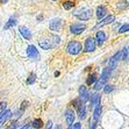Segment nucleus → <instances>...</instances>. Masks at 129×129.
I'll list each match as a JSON object with an SVG mask.
<instances>
[{
	"label": "nucleus",
	"mask_w": 129,
	"mask_h": 129,
	"mask_svg": "<svg viewBox=\"0 0 129 129\" xmlns=\"http://www.w3.org/2000/svg\"><path fill=\"white\" fill-rule=\"evenodd\" d=\"M27 105H28V102H23V104H22V107H21V111H23L24 108L27 107Z\"/></svg>",
	"instance_id": "29"
},
{
	"label": "nucleus",
	"mask_w": 129,
	"mask_h": 129,
	"mask_svg": "<svg viewBox=\"0 0 129 129\" xmlns=\"http://www.w3.org/2000/svg\"><path fill=\"white\" fill-rule=\"evenodd\" d=\"M114 90V86H112V85H106L105 86V92L106 93H109L112 91Z\"/></svg>",
	"instance_id": "27"
},
{
	"label": "nucleus",
	"mask_w": 129,
	"mask_h": 129,
	"mask_svg": "<svg viewBox=\"0 0 129 129\" xmlns=\"http://www.w3.org/2000/svg\"><path fill=\"white\" fill-rule=\"evenodd\" d=\"M100 114H101V105L100 104H98V105L95 106V109H94V113H93V123H92V126H91V128H95V124L96 122H98V120L100 119Z\"/></svg>",
	"instance_id": "7"
},
{
	"label": "nucleus",
	"mask_w": 129,
	"mask_h": 129,
	"mask_svg": "<svg viewBox=\"0 0 129 129\" xmlns=\"http://www.w3.org/2000/svg\"><path fill=\"white\" fill-rule=\"evenodd\" d=\"M47 128H51V122H50V121H49L48 124H47Z\"/></svg>",
	"instance_id": "31"
},
{
	"label": "nucleus",
	"mask_w": 129,
	"mask_h": 129,
	"mask_svg": "<svg viewBox=\"0 0 129 129\" xmlns=\"http://www.w3.org/2000/svg\"><path fill=\"white\" fill-rule=\"evenodd\" d=\"M75 16H77L81 21H87L92 16V11L90 8H83L80 11H77L75 13Z\"/></svg>",
	"instance_id": "3"
},
{
	"label": "nucleus",
	"mask_w": 129,
	"mask_h": 129,
	"mask_svg": "<svg viewBox=\"0 0 129 129\" xmlns=\"http://www.w3.org/2000/svg\"><path fill=\"white\" fill-rule=\"evenodd\" d=\"M128 30H129V23H124L122 27L119 29V33L123 34V33H126V31H128Z\"/></svg>",
	"instance_id": "22"
},
{
	"label": "nucleus",
	"mask_w": 129,
	"mask_h": 129,
	"mask_svg": "<svg viewBox=\"0 0 129 129\" xmlns=\"http://www.w3.org/2000/svg\"><path fill=\"white\" fill-rule=\"evenodd\" d=\"M99 100H100L99 94H98V93H94L93 95L91 96V101H90L91 107H95V106L99 104Z\"/></svg>",
	"instance_id": "18"
},
{
	"label": "nucleus",
	"mask_w": 129,
	"mask_h": 129,
	"mask_svg": "<svg viewBox=\"0 0 129 129\" xmlns=\"http://www.w3.org/2000/svg\"><path fill=\"white\" fill-rule=\"evenodd\" d=\"M15 127L18 128V122H14V123H13V124H12V126L9 127V128H15Z\"/></svg>",
	"instance_id": "30"
},
{
	"label": "nucleus",
	"mask_w": 129,
	"mask_h": 129,
	"mask_svg": "<svg viewBox=\"0 0 129 129\" xmlns=\"http://www.w3.org/2000/svg\"><path fill=\"white\" fill-rule=\"evenodd\" d=\"M73 105H77L76 107L78 108V116L79 119H85L86 116V108H85V105H84V101H81L80 99H76L73 100Z\"/></svg>",
	"instance_id": "4"
},
{
	"label": "nucleus",
	"mask_w": 129,
	"mask_h": 129,
	"mask_svg": "<svg viewBox=\"0 0 129 129\" xmlns=\"http://www.w3.org/2000/svg\"><path fill=\"white\" fill-rule=\"evenodd\" d=\"M20 30V34L22 35V37L26 40H30L31 39V33H30V30L28 29L27 27H24V26H21V27L19 28Z\"/></svg>",
	"instance_id": "13"
},
{
	"label": "nucleus",
	"mask_w": 129,
	"mask_h": 129,
	"mask_svg": "<svg viewBox=\"0 0 129 129\" xmlns=\"http://www.w3.org/2000/svg\"><path fill=\"white\" fill-rule=\"evenodd\" d=\"M111 71H112V69H109V68H106V69L102 70L101 76H100L99 80H98L95 84H94V90H95V91H99L100 88H102V87L105 86L106 81L108 80L109 76H111Z\"/></svg>",
	"instance_id": "1"
},
{
	"label": "nucleus",
	"mask_w": 129,
	"mask_h": 129,
	"mask_svg": "<svg viewBox=\"0 0 129 129\" xmlns=\"http://www.w3.org/2000/svg\"><path fill=\"white\" fill-rule=\"evenodd\" d=\"M85 24H81V23H75L72 24L71 27H70V31H71L72 34H75V35H79V34H81L83 31L85 30Z\"/></svg>",
	"instance_id": "6"
},
{
	"label": "nucleus",
	"mask_w": 129,
	"mask_h": 129,
	"mask_svg": "<svg viewBox=\"0 0 129 129\" xmlns=\"http://www.w3.org/2000/svg\"><path fill=\"white\" fill-rule=\"evenodd\" d=\"M81 49H83L81 44L79 42H77V41H72L66 47V50H68V52L70 55H78L81 51Z\"/></svg>",
	"instance_id": "2"
},
{
	"label": "nucleus",
	"mask_w": 129,
	"mask_h": 129,
	"mask_svg": "<svg viewBox=\"0 0 129 129\" xmlns=\"http://www.w3.org/2000/svg\"><path fill=\"white\" fill-rule=\"evenodd\" d=\"M12 116V113H11V111H4L1 114H0V127L3 126L4 123L7 121V119H9V117Z\"/></svg>",
	"instance_id": "14"
},
{
	"label": "nucleus",
	"mask_w": 129,
	"mask_h": 129,
	"mask_svg": "<svg viewBox=\"0 0 129 129\" xmlns=\"http://www.w3.org/2000/svg\"><path fill=\"white\" fill-rule=\"evenodd\" d=\"M26 52H27V56L31 60H39L40 59V54H39V51H37L35 45H28Z\"/></svg>",
	"instance_id": "5"
},
{
	"label": "nucleus",
	"mask_w": 129,
	"mask_h": 129,
	"mask_svg": "<svg viewBox=\"0 0 129 129\" xmlns=\"http://www.w3.org/2000/svg\"><path fill=\"white\" fill-rule=\"evenodd\" d=\"M35 78H36L35 75H30V76H29V78H28V80H27V83H28L29 85H31V84L34 83V81H35Z\"/></svg>",
	"instance_id": "26"
},
{
	"label": "nucleus",
	"mask_w": 129,
	"mask_h": 129,
	"mask_svg": "<svg viewBox=\"0 0 129 129\" xmlns=\"http://www.w3.org/2000/svg\"><path fill=\"white\" fill-rule=\"evenodd\" d=\"M7 0H0V4H5Z\"/></svg>",
	"instance_id": "32"
},
{
	"label": "nucleus",
	"mask_w": 129,
	"mask_h": 129,
	"mask_svg": "<svg viewBox=\"0 0 129 129\" xmlns=\"http://www.w3.org/2000/svg\"><path fill=\"white\" fill-rule=\"evenodd\" d=\"M73 5H75V4H72L71 1H66V3L63 4V7H64V9L69 11V9H71L72 7H73Z\"/></svg>",
	"instance_id": "23"
},
{
	"label": "nucleus",
	"mask_w": 129,
	"mask_h": 129,
	"mask_svg": "<svg viewBox=\"0 0 129 129\" xmlns=\"http://www.w3.org/2000/svg\"><path fill=\"white\" fill-rule=\"evenodd\" d=\"M40 45H41V48L44 49V50H48V49H51L54 47V44H52L49 40H41V41H40Z\"/></svg>",
	"instance_id": "17"
},
{
	"label": "nucleus",
	"mask_w": 129,
	"mask_h": 129,
	"mask_svg": "<svg viewBox=\"0 0 129 129\" xmlns=\"http://www.w3.org/2000/svg\"><path fill=\"white\" fill-rule=\"evenodd\" d=\"M69 128H75V129H80L81 128V124H80V123H75V124H73V123H72V124H71V126H70L69 127Z\"/></svg>",
	"instance_id": "28"
},
{
	"label": "nucleus",
	"mask_w": 129,
	"mask_h": 129,
	"mask_svg": "<svg viewBox=\"0 0 129 129\" xmlns=\"http://www.w3.org/2000/svg\"><path fill=\"white\" fill-rule=\"evenodd\" d=\"M42 126H43L42 120H40V119L34 120V122H33V127H34V128H41Z\"/></svg>",
	"instance_id": "21"
},
{
	"label": "nucleus",
	"mask_w": 129,
	"mask_h": 129,
	"mask_svg": "<svg viewBox=\"0 0 129 129\" xmlns=\"http://www.w3.org/2000/svg\"><path fill=\"white\" fill-rule=\"evenodd\" d=\"M121 57H122L123 60H126L127 58H128V49L124 48L122 51H121Z\"/></svg>",
	"instance_id": "24"
},
{
	"label": "nucleus",
	"mask_w": 129,
	"mask_h": 129,
	"mask_svg": "<svg viewBox=\"0 0 129 129\" xmlns=\"http://www.w3.org/2000/svg\"><path fill=\"white\" fill-rule=\"evenodd\" d=\"M60 24H62V20L57 18V19L51 20L50 24H49V27H50L51 30H54V31H58V30L60 29Z\"/></svg>",
	"instance_id": "10"
},
{
	"label": "nucleus",
	"mask_w": 129,
	"mask_h": 129,
	"mask_svg": "<svg viewBox=\"0 0 129 129\" xmlns=\"http://www.w3.org/2000/svg\"><path fill=\"white\" fill-rule=\"evenodd\" d=\"M95 50V41H94L92 37H88V39L85 41V51L87 52H93Z\"/></svg>",
	"instance_id": "8"
},
{
	"label": "nucleus",
	"mask_w": 129,
	"mask_h": 129,
	"mask_svg": "<svg viewBox=\"0 0 129 129\" xmlns=\"http://www.w3.org/2000/svg\"><path fill=\"white\" fill-rule=\"evenodd\" d=\"M65 120H66V123H68V126H71L73 121H75V113L72 109H68L65 112Z\"/></svg>",
	"instance_id": "12"
},
{
	"label": "nucleus",
	"mask_w": 129,
	"mask_h": 129,
	"mask_svg": "<svg viewBox=\"0 0 129 129\" xmlns=\"http://www.w3.org/2000/svg\"><path fill=\"white\" fill-rule=\"evenodd\" d=\"M114 15H109V16H107L106 19H104V20H101L100 22H98L96 23L95 27H102V26H105V24H108V23H111V22L114 21Z\"/></svg>",
	"instance_id": "15"
},
{
	"label": "nucleus",
	"mask_w": 129,
	"mask_h": 129,
	"mask_svg": "<svg viewBox=\"0 0 129 129\" xmlns=\"http://www.w3.org/2000/svg\"><path fill=\"white\" fill-rule=\"evenodd\" d=\"M121 57V51L120 52H116V54L114 55V56H113V57L111 58V59L108 60V68H109V69H114L115 66H116V63H117V60H119V58Z\"/></svg>",
	"instance_id": "11"
},
{
	"label": "nucleus",
	"mask_w": 129,
	"mask_h": 129,
	"mask_svg": "<svg viewBox=\"0 0 129 129\" xmlns=\"http://www.w3.org/2000/svg\"><path fill=\"white\" fill-rule=\"evenodd\" d=\"M95 79H96L95 75H92V76H90V77H88V79H87V84H88V85L93 84L94 81H95Z\"/></svg>",
	"instance_id": "25"
},
{
	"label": "nucleus",
	"mask_w": 129,
	"mask_h": 129,
	"mask_svg": "<svg viewBox=\"0 0 129 129\" xmlns=\"http://www.w3.org/2000/svg\"><path fill=\"white\" fill-rule=\"evenodd\" d=\"M15 23H16V18H15V16H11V18L8 19L7 23L5 24V29H9V28L13 27Z\"/></svg>",
	"instance_id": "20"
},
{
	"label": "nucleus",
	"mask_w": 129,
	"mask_h": 129,
	"mask_svg": "<svg viewBox=\"0 0 129 129\" xmlns=\"http://www.w3.org/2000/svg\"><path fill=\"white\" fill-rule=\"evenodd\" d=\"M79 99L84 102H86L87 100L90 99V94H88L85 86H80V88H79Z\"/></svg>",
	"instance_id": "9"
},
{
	"label": "nucleus",
	"mask_w": 129,
	"mask_h": 129,
	"mask_svg": "<svg viewBox=\"0 0 129 129\" xmlns=\"http://www.w3.org/2000/svg\"><path fill=\"white\" fill-rule=\"evenodd\" d=\"M95 37H96V42H98V44L99 45H102L104 44V42L106 41V34L104 33V31H101V30L96 33Z\"/></svg>",
	"instance_id": "16"
},
{
	"label": "nucleus",
	"mask_w": 129,
	"mask_h": 129,
	"mask_svg": "<svg viewBox=\"0 0 129 129\" xmlns=\"http://www.w3.org/2000/svg\"><path fill=\"white\" fill-rule=\"evenodd\" d=\"M106 13H107V11H106L105 7L100 6L96 8V16H98V19H102L106 15Z\"/></svg>",
	"instance_id": "19"
}]
</instances>
